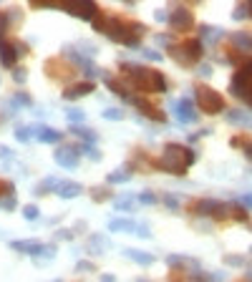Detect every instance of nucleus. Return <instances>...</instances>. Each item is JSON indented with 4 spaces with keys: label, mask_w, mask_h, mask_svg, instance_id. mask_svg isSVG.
<instances>
[{
    "label": "nucleus",
    "mask_w": 252,
    "mask_h": 282,
    "mask_svg": "<svg viewBox=\"0 0 252 282\" xmlns=\"http://www.w3.org/2000/svg\"><path fill=\"white\" fill-rule=\"evenodd\" d=\"M93 30L96 33H104L109 36L111 41L129 46V48H139L146 28L136 20H124V18H116V15H96L93 20Z\"/></svg>",
    "instance_id": "obj_1"
},
{
    "label": "nucleus",
    "mask_w": 252,
    "mask_h": 282,
    "mask_svg": "<svg viewBox=\"0 0 252 282\" xmlns=\"http://www.w3.org/2000/svg\"><path fill=\"white\" fill-rule=\"evenodd\" d=\"M119 70L126 78L129 88H139V91H149V93H164L167 91V76L162 70L141 66V63H131V61H121Z\"/></svg>",
    "instance_id": "obj_2"
},
{
    "label": "nucleus",
    "mask_w": 252,
    "mask_h": 282,
    "mask_svg": "<svg viewBox=\"0 0 252 282\" xmlns=\"http://www.w3.org/2000/svg\"><path fill=\"white\" fill-rule=\"evenodd\" d=\"M194 161H197V154L189 146H184V144H167L164 151H162V156H159V161H156V166L162 171L182 177Z\"/></svg>",
    "instance_id": "obj_3"
},
{
    "label": "nucleus",
    "mask_w": 252,
    "mask_h": 282,
    "mask_svg": "<svg viewBox=\"0 0 252 282\" xmlns=\"http://www.w3.org/2000/svg\"><path fill=\"white\" fill-rule=\"evenodd\" d=\"M230 91H232V96H235L237 101L247 103V106L252 109V58L247 61V63H242V68L232 76V81H230Z\"/></svg>",
    "instance_id": "obj_4"
},
{
    "label": "nucleus",
    "mask_w": 252,
    "mask_h": 282,
    "mask_svg": "<svg viewBox=\"0 0 252 282\" xmlns=\"http://www.w3.org/2000/svg\"><path fill=\"white\" fill-rule=\"evenodd\" d=\"M194 91H197V106H199L204 114L217 116V114L225 111V96H222L219 91H214V88L207 86V83H197Z\"/></svg>",
    "instance_id": "obj_5"
},
{
    "label": "nucleus",
    "mask_w": 252,
    "mask_h": 282,
    "mask_svg": "<svg viewBox=\"0 0 252 282\" xmlns=\"http://www.w3.org/2000/svg\"><path fill=\"white\" fill-rule=\"evenodd\" d=\"M202 41H182V43H174L169 48V56L179 63V66H194L199 58H202Z\"/></svg>",
    "instance_id": "obj_6"
},
{
    "label": "nucleus",
    "mask_w": 252,
    "mask_h": 282,
    "mask_svg": "<svg viewBox=\"0 0 252 282\" xmlns=\"http://www.w3.org/2000/svg\"><path fill=\"white\" fill-rule=\"evenodd\" d=\"M10 247H13L15 252L30 255V257H36V260H41V257H53V255H56V250H53L51 244H43V242H38V239H15V242H10Z\"/></svg>",
    "instance_id": "obj_7"
},
{
    "label": "nucleus",
    "mask_w": 252,
    "mask_h": 282,
    "mask_svg": "<svg viewBox=\"0 0 252 282\" xmlns=\"http://www.w3.org/2000/svg\"><path fill=\"white\" fill-rule=\"evenodd\" d=\"M192 209L202 217H212V219H230V204H222V202H214V199H199L194 202Z\"/></svg>",
    "instance_id": "obj_8"
},
{
    "label": "nucleus",
    "mask_w": 252,
    "mask_h": 282,
    "mask_svg": "<svg viewBox=\"0 0 252 282\" xmlns=\"http://www.w3.org/2000/svg\"><path fill=\"white\" fill-rule=\"evenodd\" d=\"M20 53H25L23 46H18L15 41L0 38V66H5V68H15V61H18Z\"/></svg>",
    "instance_id": "obj_9"
},
{
    "label": "nucleus",
    "mask_w": 252,
    "mask_h": 282,
    "mask_svg": "<svg viewBox=\"0 0 252 282\" xmlns=\"http://www.w3.org/2000/svg\"><path fill=\"white\" fill-rule=\"evenodd\" d=\"M61 10L76 15V18H83V20H96V15H99L96 3H61Z\"/></svg>",
    "instance_id": "obj_10"
},
{
    "label": "nucleus",
    "mask_w": 252,
    "mask_h": 282,
    "mask_svg": "<svg viewBox=\"0 0 252 282\" xmlns=\"http://www.w3.org/2000/svg\"><path fill=\"white\" fill-rule=\"evenodd\" d=\"M174 30H189L192 25H194V15H192V10L184 8V5H177L172 13H169V20H167Z\"/></svg>",
    "instance_id": "obj_11"
},
{
    "label": "nucleus",
    "mask_w": 252,
    "mask_h": 282,
    "mask_svg": "<svg viewBox=\"0 0 252 282\" xmlns=\"http://www.w3.org/2000/svg\"><path fill=\"white\" fill-rule=\"evenodd\" d=\"M131 103L146 116V119H151V121H159V124H164L167 121V116H164V111L162 109H156L151 101H146V98H139V96H134L131 98Z\"/></svg>",
    "instance_id": "obj_12"
},
{
    "label": "nucleus",
    "mask_w": 252,
    "mask_h": 282,
    "mask_svg": "<svg viewBox=\"0 0 252 282\" xmlns=\"http://www.w3.org/2000/svg\"><path fill=\"white\" fill-rule=\"evenodd\" d=\"M174 114L182 124H194L197 121V109H194V101H189V98L174 101Z\"/></svg>",
    "instance_id": "obj_13"
},
{
    "label": "nucleus",
    "mask_w": 252,
    "mask_h": 282,
    "mask_svg": "<svg viewBox=\"0 0 252 282\" xmlns=\"http://www.w3.org/2000/svg\"><path fill=\"white\" fill-rule=\"evenodd\" d=\"M53 156L63 169H76L78 166V149L76 146H58Z\"/></svg>",
    "instance_id": "obj_14"
},
{
    "label": "nucleus",
    "mask_w": 252,
    "mask_h": 282,
    "mask_svg": "<svg viewBox=\"0 0 252 282\" xmlns=\"http://www.w3.org/2000/svg\"><path fill=\"white\" fill-rule=\"evenodd\" d=\"M63 53H66V56H71V58H73V63H76L78 68L83 70L86 76H99V73H101V70L93 66V61H91L88 56H81V53H78L76 48H66Z\"/></svg>",
    "instance_id": "obj_15"
},
{
    "label": "nucleus",
    "mask_w": 252,
    "mask_h": 282,
    "mask_svg": "<svg viewBox=\"0 0 252 282\" xmlns=\"http://www.w3.org/2000/svg\"><path fill=\"white\" fill-rule=\"evenodd\" d=\"M93 91H96V83H91V81H81V83H73V86H68V88L63 91V98L73 101V98H78V96H86V93H93Z\"/></svg>",
    "instance_id": "obj_16"
},
{
    "label": "nucleus",
    "mask_w": 252,
    "mask_h": 282,
    "mask_svg": "<svg viewBox=\"0 0 252 282\" xmlns=\"http://www.w3.org/2000/svg\"><path fill=\"white\" fill-rule=\"evenodd\" d=\"M230 41H232V48H235V51H240V53H252V36L250 33L235 30V33L230 36Z\"/></svg>",
    "instance_id": "obj_17"
},
{
    "label": "nucleus",
    "mask_w": 252,
    "mask_h": 282,
    "mask_svg": "<svg viewBox=\"0 0 252 282\" xmlns=\"http://www.w3.org/2000/svg\"><path fill=\"white\" fill-rule=\"evenodd\" d=\"M167 262L174 267V270H199V262L197 260H192V257H184V255H169L167 257Z\"/></svg>",
    "instance_id": "obj_18"
},
{
    "label": "nucleus",
    "mask_w": 252,
    "mask_h": 282,
    "mask_svg": "<svg viewBox=\"0 0 252 282\" xmlns=\"http://www.w3.org/2000/svg\"><path fill=\"white\" fill-rule=\"evenodd\" d=\"M83 192V187L78 184V182H58V189H56V194L61 197V199H73V197H78Z\"/></svg>",
    "instance_id": "obj_19"
},
{
    "label": "nucleus",
    "mask_w": 252,
    "mask_h": 282,
    "mask_svg": "<svg viewBox=\"0 0 252 282\" xmlns=\"http://www.w3.org/2000/svg\"><path fill=\"white\" fill-rule=\"evenodd\" d=\"M33 134L38 136L41 144H58V141H61V131H56V129H51V126H36Z\"/></svg>",
    "instance_id": "obj_20"
},
{
    "label": "nucleus",
    "mask_w": 252,
    "mask_h": 282,
    "mask_svg": "<svg viewBox=\"0 0 252 282\" xmlns=\"http://www.w3.org/2000/svg\"><path fill=\"white\" fill-rule=\"evenodd\" d=\"M61 63H63V61H56V58L46 63V70H48V76H51V78H58V81H61V78H71V76H73V68L61 66Z\"/></svg>",
    "instance_id": "obj_21"
},
{
    "label": "nucleus",
    "mask_w": 252,
    "mask_h": 282,
    "mask_svg": "<svg viewBox=\"0 0 252 282\" xmlns=\"http://www.w3.org/2000/svg\"><path fill=\"white\" fill-rule=\"evenodd\" d=\"M124 255L129 260H134L136 265H141V267H149V265H154V255H149V252H141V250H124Z\"/></svg>",
    "instance_id": "obj_22"
},
{
    "label": "nucleus",
    "mask_w": 252,
    "mask_h": 282,
    "mask_svg": "<svg viewBox=\"0 0 252 282\" xmlns=\"http://www.w3.org/2000/svg\"><path fill=\"white\" fill-rule=\"evenodd\" d=\"M227 121H230V124H237V126H250L252 114L242 111V109H235V111H227Z\"/></svg>",
    "instance_id": "obj_23"
},
{
    "label": "nucleus",
    "mask_w": 252,
    "mask_h": 282,
    "mask_svg": "<svg viewBox=\"0 0 252 282\" xmlns=\"http://www.w3.org/2000/svg\"><path fill=\"white\" fill-rule=\"evenodd\" d=\"M109 229H111V232H134V229H136V222H131V219H126V217H116V219L109 222Z\"/></svg>",
    "instance_id": "obj_24"
},
{
    "label": "nucleus",
    "mask_w": 252,
    "mask_h": 282,
    "mask_svg": "<svg viewBox=\"0 0 252 282\" xmlns=\"http://www.w3.org/2000/svg\"><path fill=\"white\" fill-rule=\"evenodd\" d=\"M18 15H20L18 8H10V10H3V13H0V38H3V33L13 25V18H18ZM20 18H23V15H20Z\"/></svg>",
    "instance_id": "obj_25"
},
{
    "label": "nucleus",
    "mask_w": 252,
    "mask_h": 282,
    "mask_svg": "<svg viewBox=\"0 0 252 282\" xmlns=\"http://www.w3.org/2000/svg\"><path fill=\"white\" fill-rule=\"evenodd\" d=\"M199 33H202V43H209V46H214V38H222V36H225L222 28H212V25H202Z\"/></svg>",
    "instance_id": "obj_26"
},
{
    "label": "nucleus",
    "mask_w": 252,
    "mask_h": 282,
    "mask_svg": "<svg viewBox=\"0 0 252 282\" xmlns=\"http://www.w3.org/2000/svg\"><path fill=\"white\" fill-rule=\"evenodd\" d=\"M131 179V169L124 166V169H116V171H111L109 177H106V184H124Z\"/></svg>",
    "instance_id": "obj_27"
},
{
    "label": "nucleus",
    "mask_w": 252,
    "mask_h": 282,
    "mask_svg": "<svg viewBox=\"0 0 252 282\" xmlns=\"http://www.w3.org/2000/svg\"><path fill=\"white\" fill-rule=\"evenodd\" d=\"M134 202H136V197H134V194H124V197H119V199H116V204H114V207H116L119 211H134V209H136V204H134Z\"/></svg>",
    "instance_id": "obj_28"
},
{
    "label": "nucleus",
    "mask_w": 252,
    "mask_h": 282,
    "mask_svg": "<svg viewBox=\"0 0 252 282\" xmlns=\"http://www.w3.org/2000/svg\"><path fill=\"white\" fill-rule=\"evenodd\" d=\"M106 244H109V242H106V237H101V234H91L86 247H88L91 252H104V250H106Z\"/></svg>",
    "instance_id": "obj_29"
},
{
    "label": "nucleus",
    "mask_w": 252,
    "mask_h": 282,
    "mask_svg": "<svg viewBox=\"0 0 252 282\" xmlns=\"http://www.w3.org/2000/svg\"><path fill=\"white\" fill-rule=\"evenodd\" d=\"M232 146L242 149V151H245V156L252 161V139H247V136H235V139H232Z\"/></svg>",
    "instance_id": "obj_30"
},
{
    "label": "nucleus",
    "mask_w": 252,
    "mask_h": 282,
    "mask_svg": "<svg viewBox=\"0 0 252 282\" xmlns=\"http://www.w3.org/2000/svg\"><path fill=\"white\" fill-rule=\"evenodd\" d=\"M56 189H58V179L48 177L41 187H36V194H48V192H56Z\"/></svg>",
    "instance_id": "obj_31"
},
{
    "label": "nucleus",
    "mask_w": 252,
    "mask_h": 282,
    "mask_svg": "<svg viewBox=\"0 0 252 282\" xmlns=\"http://www.w3.org/2000/svg\"><path fill=\"white\" fill-rule=\"evenodd\" d=\"M68 121H71V126H78V124H83L86 121V114L81 111V109H68Z\"/></svg>",
    "instance_id": "obj_32"
},
{
    "label": "nucleus",
    "mask_w": 252,
    "mask_h": 282,
    "mask_svg": "<svg viewBox=\"0 0 252 282\" xmlns=\"http://www.w3.org/2000/svg\"><path fill=\"white\" fill-rule=\"evenodd\" d=\"M136 202L144 204V207H154V204H156V197H154L151 192H141V194H136Z\"/></svg>",
    "instance_id": "obj_33"
},
{
    "label": "nucleus",
    "mask_w": 252,
    "mask_h": 282,
    "mask_svg": "<svg viewBox=\"0 0 252 282\" xmlns=\"http://www.w3.org/2000/svg\"><path fill=\"white\" fill-rule=\"evenodd\" d=\"M30 136H33V129H28V126H18L15 129V139L18 141L25 144V141H30Z\"/></svg>",
    "instance_id": "obj_34"
},
{
    "label": "nucleus",
    "mask_w": 252,
    "mask_h": 282,
    "mask_svg": "<svg viewBox=\"0 0 252 282\" xmlns=\"http://www.w3.org/2000/svg\"><path fill=\"white\" fill-rule=\"evenodd\" d=\"M91 197H93L96 202H101V199H109V197H111V192H109V187H104V189H101V187H96V189H91Z\"/></svg>",
    "instance_id": "obj_35"
},
{
    "label": "nucleus",
    "mask_w": 252,
    "mask_h": 282,
    "mask_svg": "<svg viewBox=\"0 0 252 282\" xmlns=\"http://www.w3.org/2000/svg\"><path fill=\"white\" fill-rule=\"evenodd\" d=\"M162 202H164L172 211L179 209V197H174V194H164V197H162Z\"/></svg>",
    "instance_id": "obj_36"
},
{
    "label": "nucleus",
    "mask_w": 252,
    "mask_h": 282,
    "mask_svg": "<svg viewBox=\"0 0 252 282\" xmlns=\"http://www.w3.org/2000/svg\"><path fill=\"white\" fill-rule=\"evenodd\" d=\"M104 119H111V121H121V119H124V111H121V109H106V111H104Z\"/></svg>",
    "instance_id": "obj_37"
},
{
    "label": "nucleus",
    "mask_w": 252,
    "mask_h": 282,
    "mask_svg": "<svg viewBox=\"0 0 252 282\" xmlns=\"http://www.w3.org/2000/svg\"><path fill=\"white\" fill-rule=\"evenodd\" d=\"M247 15H250V8H247V5H237V8L232 10V18H235V20H242V18H247Z\"/></svg>",
    "instance_id": "obj_38"
},
{
    "label": "nucleus",
    "mask_w": 252,
    "mask_h": 282,
    "mask_svg": "<svg viewBox=\"0 0 252 282\" xmlns=\"http://www.w3.org/2000/svg\"><path fill=\"white\" fill-rule=\"evenodd\" d=\"M0 207H3L5 211H13V209H15V197H13V194L3 197V199H0Z\"/></svg>",
    "instance_id": "obj_39"
},
{
    "label": "nucleus",
    "mask_w": 252,
    "mask_h": 282,
    "mask_svg": "<svg viewBox=\"0 0 252 282\" xmlns=\"http://www.w3.org/2000/svg\"><path fill=\"white\" fill-rule=\"evenodd\" d=\"M225 262L232 265V267H242V265H245V257H240V255H227Z\"/></svg>",
    "instance_id": "obj_40"
},
{
    "label": "nucleus",
    "mask_w": 252,
    "mask_h": 282,
    "mask_svg": "<svg viewBox=\"0 0 252 282\" xmlns=\"http://www.w3.org/2000/svg\"><path fill=\"white\" fill-rule=\"evenodd\" d=\"M13 103H15V106H30V96H25V93H15V96H13Z\"/></svg>",
    "instance_id": "obj_41"
},
{
    "label": "nucleus",
    "mask_w": 252,
    "mask_h": 282,
    "mask_svg": "<svg viewBox=\"0 0 252 282\" xmlns=\"http://www.w3.org/2000/svg\"><path fill=\"white\" fill-rule=\"evenodd\" d=\"M38 214H41V211H38L36 204H30V207H25V209H23V217H25V219H30V222H33V219H38Z\"/></svg>",
    "instance_id": "obj_42"
},
{
    "label": "nucleus",
    "mask_w": 252,
    "mask_h": 282,
    "mask_svg": "<svg viewBox=\"0 0 252 282\" xmlns=\"http://www.w3.org/2000/svg\"><path fill=\"white\" fill-rule=\"evenodd\" d=\"M156 43H159V46H164V48H172V46H174L172 36H162V33L156 36Z\"/></svg>",
    "instance_id": "obj_43"
},
{
    "label": "nucleus",
    "mask_w": 252,
    "mask_h": 282,
    "mask_svg": "<svg viewBox=\"0 0 252 282\" xmlns=\"http://www.w3.org/2000/svg\"><path fill=\"white\" fill-rule=\"evenodd\" d=\"M134 234H139V237H151V229H149L146 224H136V229H134Z\"/></svg>",
    "instance_id": "obj_44"
},
{
    "label": "nucleus",
    "mask_w": 252,
    "mask_h": 282,
    "mask_svg": "<svg viewBox=\"0 0 252 282\" xmlns=\"http://www.w3.org/2000/svg\"><path fill=\"white\" fill-rule=\"evenodd\" d=\"M13 78H15L18 83H23V81L28 78V70L25 68H13Z\"/></svg>",
    "instance_id": "obj_45"
},
{
    "label": "nucleus",
    "mask_w": 252,
    "mask_h": 282,
    "mask_svg": "<svg viewBox=\"0 0 252 282\" xmlns=\"http://www.w3.org/2000/svg\"><path fill=\"white\" fill-rule=\"evenodd\" d=\"M240 207H245V209H252V194H245V197H240V202H237Z\"/></svg>",
    "instance_id": "obj_46"
},
{
    "label": "nucleus",
    "mask_w": 252,
    "mask_h": 282,
    "mask_svg": "<svg viewBox=\"0 0 252 282\" xmlns=\"http://www.w3.org/2000/svg\"><path fill=\"white\" fill-rule=\"evenodd\" d=\"M76 270H78V272H91V270H93V265H91V262H78V265H76Z\"/></svg>",
    "instance_id": "obj_47"
},
{
    "label": "nucleus",
    "mask_w": 252,
    "mask_h": 282,
    "mask_svg": "<svg viewBox=\"0 0 252 282\" xmlns=\"http://www.w3.org/2000/svg\"><path fill=\"white\" fill-rule=\"evenodd\" d=\"M146 58H151V61H162V53H156V51H141Z\"/></svg>",
    "instance_id": "obj_48"
},
{
    "label": "nucleus",
    "mask_w": 252,
    "mask_h": 282,
    "mask_svg": "<svg viewBox=\"0 0 252 282\" xmlns=\"http://www.w3.org/2000/svg\"><path fill=\"white\" fill-rule=\"evenodd\" d=\"M154 15H156V20H169V13H167V10H156Z\"/></svg>",
    "instance_id": "obj_49"
},
{
    "label": "nucleus",
    "mask_w": 252,
    "mask_h": 282,
    "mask_svg": "<svg viewBox=\"0 0 252 282\" xmlns=\"http://www.w3.org/2000/svg\"><path fill=\"white\" fill-rule=\"evenodd\" d=\"M199 76H204V78L212 76V68H209V66H202V68H199Z\"/></svg>",
    "instance_id": "obj_50"
},
{
    "label": "nucleus",
    "mask_w": 252,
    "mask_h": 282,
    "mask_svg": "<svg viewBox=\"0 0 252 282\" xmlns=\"http://www.w3.org/2000/svg\"><path fill=\"white\" fill-rule=\"evenodd\" d=\"M0 156H10V149H5V146H0Z\"/></svg>",
    "instance_id": "obj_51"
},
{
    "label": "nucleus",
    "mask_w": 252,
    "mask_h": 282,
    "mask_svg": "<svg viewBox=\"0 0 252 282\" xmlns=\"http://www.w3.org/2000/svg\"><path fill=\"white\" fill-rule=\"evenodd\" d=\"M101 282H114V275H104V277H101Z\"/></svg>",
    "instance_id": "obj_52"
},
{
    "label": "nucleus",
    "mask_w": 252,
    "mask_h": 282,
    "mask_svg": "<svg viewBox=\"0 0 252 282\" xmlns=\"http://www.w3.org/2000/svg\"><path fill=\"white\" fill-rule=\"evenodd\" d=\"M247 282H252V270H250V272H247Z\"/></svg>",
    "instance_id": "obj_53"
},
{
    "label": "nucleus",
    "mask_w": 252,
    "mask_h": 282,
    "mask_svg": "<svg viewBox=\"0 0 252 282\" xmlns=\"http://www.w3.org/2000/svg\"><path fill=\"white\" fill-rule=\"evenodd\" d=\"M247 8H250V18H252V3H247Z\"/></svg>",
    "instance_id": "obj_54"
},
{
    "label": "nucleus",
    "mask_w": 252,
    "mask_h": 282,
    "mask_svg": "<svg viewBox=\"0 0 252 282\" xmlns=\"http://www.w3.org/2000/svg\"><path fill=\"white\" fill-rule=\"evenodd\" d=\"M139 282H149V280H139Z\"/></svg>",
    "instance_id": "obj_55"
},
{
    "label": "nucleus",
    "mask_w": 252,
    "mask_h": 282,
    "mask_svg": "<svg viewBox=\"0 0 252 282\" xmlns=\"http://www.w3.org/2000/svg\"><path fill=\"white\" fill-rule=\"evenodd\" d=\"M250 252H252V250H250Z\"/></svg>",
    "instance_id": "obj_56"
}]
</instances>
